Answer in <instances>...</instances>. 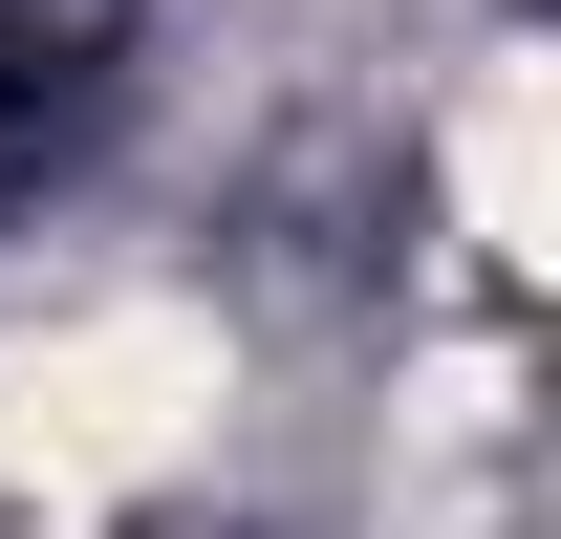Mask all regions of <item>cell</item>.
<instances>
[{
	"instance_id": "1",
	"label": "cell",
	"mask_w": 561,
	"mask_h": 539,
	"mask_svg": "<svg viewBox=\"0 0 561 539\" xmlns=\"http://www.w3.org/2000/svg\"><path fill=\"white\" fill-rule=\"evenodd\" d=\"M195 410H216V324H173V302H108V324H44L22 367H0V474L108 496V474L195 454Z\"/></svg>"
}]
</instances>
